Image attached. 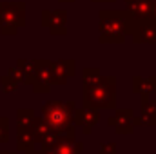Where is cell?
Here are the masks:
<instances>
[{
	"label": "cell",
	"instance_id": "obj_1",
	"mask_svg": "<svg viewBox=\"0 0 156 154\" xmlns=\"http://www.w3.org/2000/svg\"><path fill=\"white\" fill-rule=\"evenodd\" d=\"M115 78H98L91 83H85L83 89V100L89 107L98 109H113L116 100V89H115Z\"/></svg>",
	"mask_w": 156,
	"mask_h": 154
},
{
	"label": "cell",
	"instance_id": "obj_2",
	"mask_svg": "<svg viewBox=\"0 0 156 154\" xmlns=\"http://www.w3.org/2000/svg\"><path fill=\"white\" fill-rule=\"evenodd\" d=\"M45 121L55 131H69L71 118H73V103H60V102H49L44 107Z\"/></svg>",
	"mask_w": 156,
	"mask_h": 154
},
{
	"label": "cell",
	"instance_id": "obj_3",
	"mask_svg": "<svg viewBox=\"0 0 156 154\" xmlns=\"http://www.w3.org/2000/svg\"><path fill=\"white\" fill-rule=\"evenodd\" d=\"M129 24L123 22V16L122 15H111V18L104 20L102 22V33H104V40H123V33H125V27Z\"/></svg>",
	"mask_w": 156,
	"mask_h": 154
},
{
	"label": "cell",
	"instance_id": "obj_4",
	"mask_svg": "<svg viewBox=\"0 0 156 154\" xmlns=\"http://www.w3.org/2000/svg\"><path fill=\"white\" fill-rule=\"evenodd\" d=\"M109 125H113L120 134H131L134 131L136 120H134V114L131 109H125V111H116L115 118L109 120Z\"/></svg>",
	"mask_w": 156,
	"mask_h": 154
},
{
	"label": "cell",
	"instance_id": "obj_5",
	"mask_svg": "<svg viewBox=\"0 0 156 154\" xmlns=\"http://www.w3.org/2000/svg\"><path fill=\"white\" fill-rule=\"evenodd\" d=\"M136 42L156 44V20H136V29H133Z\"/></svg>",
	"mask_w": 156,
	"mask_h": 154
},
{
	"label": "cell",
	"instance_id": "obj_6",
	"mask_svg": "<svg viewBox=\"0 0 156 154\" xmlns=\"http://www.w3.org/2000/svg\"><path fill=\"white\" fill-rule=\"evenodd\" d=\"M134 20H147L154 16V0H127Z\"/></svg>",
	"mask_w": 156,
	"mask_h": 154
},
{
	"label": "cell",
	"instance_id": "obj_7",
	"mask_svg": "<svg viewBox=\"0 0 156 154\" xmlns=\"http://www.w3.org/2000/svg\"><path fill=\"white\" fill-rule=\"evenodd\" d=\"M136 125H156V102L151 96H142V118Z\"/></svg>",
	"mask_w": 156,
	"mask_h": 154
},
{
	"label": "cell",
	"instance_id": "obj_8",
	"mask_svg": "<svg viewBox=\"0 0 156 154\" xmlns=\"http://www.w3.org/2000/svg\"><path fill=\"white\" fill-rule=\"evenodd\" d=\"M55 154H80V143H73V140H56L53 145H49Z\"/></svg>",
	"mask_w": 156,
	"mask_h": 154
},
{
	"label": "cell",
	"instance_id": "obj_9",
	"mask_svg": "<svg viewBox=\"0 0 156 154\" xmlns=\"http://www.w3.org/2000/svg\"><path fill=\"white\" fill-rule=\"evenodd\" d=\"M134 93L142 96H151L156 93V76L153 78H134Z\"/></svg>",
	"mask_w": 156,
	"mask_h": 154
},
{
	"label": "cell",
	"instance_id": "obj_10",
	"mask_svg": "<svg viewBox=\"0 0 156 154\" xmlns=\"http://www.w3.org/2000/svg\"><path fill=\"white\" fill-rule=\"evenodd\" d=\"M100 120V114L96 113V111H80L76 113V121L82 125V129H83V132H91V129H93V125H96V121Z\"/></svg>",
	"mask_w": 156,
	"mask_h": 154
},
{
	"label": "cell",
	"instance_id": "obj_11",
	"mask_svg": "<svg viewBox=\"0 0 156 154\" xmlns=\"http://www.w3.org/2000/svg\"><path fill=\"white\" fill-rule=\"evenodd\" d=\"M116 152V143H104L100 154H115Z\"/></svg>",
	"mask_w": 156,
	"mask_h": 154
},
{
	"label": "cell",
	"instance_id": "obj_12",
	"mask_svg": "<svg viewBox=\"0 0 156 154\" xmlns=\"http://www.w3.org/2000/svg\"><path fill=\"white\" fill-rule=\"evenodd\" d=\"M7 140V121L4 120L0 123V142H5Z\"/></svg>",
	"mask_w": 156,
	"mask_h": 154
},
{
	"label": "cell",
	"instance_id": "obj_13",
	"mask_svg": "<svg viewBox=\"0 0 156 154\" xmlns=\"http://www.w3.org/2000/svg\"><path fill=\"white\" fill-rule=\"evenodd\" d=\"M27 154H42V152H33V151H29Z\"/></svg>",
	"mask_w": 156,
	"mask_h": 154
},
{
	"label": "cell",
	"instance_id": "obj_14",
	"mask_svg": "<svg viewBox=\"0 0 156 154\" xmlns=\"http://www.w3.org/2000/svg\"><path fill=\"white\" fill-rule=\"evenodd\" d=\"M4 154H11V152H4Z\"/></svg>",
	"mask_w": 156,
	"mask_h": 154
}]
</instances>
